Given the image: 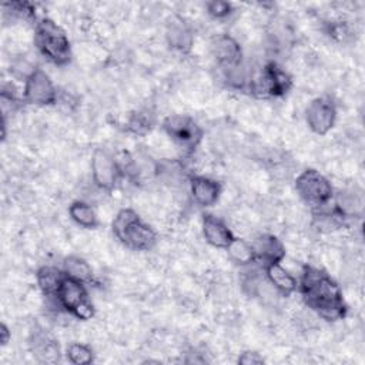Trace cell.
I'll return each mask as SVG.
<instances>
[{
    "instance_id": "cell-7",
    "label": "cell",
    "mask_w": 365,
    "mask_h": 365,
    "mask_svg": "<svg viewBox=\"0 0 365 365\" xmlns=\"http://www.w3.org/2000/svg\"><path fill=\"white\" fill-rule=\"evenodd\" d=\"M163 130L184 154L194 153L204 138L201 125L187 114H171L165 117Z\"/></svg>"
},
{
    "instance_id": "cell-13",
    "label": "cell",
    "mask_w": 365,
    "mask_h": 365,
    "mask_svg": "<svg viewBox=\"0 0 365 365\" xmlns=\"http://www.w3.org/2000/svg\"><path fill=\"white\" fill-rule=\"evenodd\" d=\"M190 192L197 205L208 208L217 204V201L220 200L222 185L220 181L211 177L194 175L190 180Z\"/></svg>"
},
{
    "instance_id": "cell-14",
    "label": "cell",
    "mask_w": 365,
    "mask_h": 365,
    "mask_svg": "<svg viewBox=\"0 0 365 365\" xmlns=\"http://www.w3.org/2000/svg\"><path fill=\"white\" fill-rule=\"evenodd\" d=\"M251 244L254 248L255 259L262 267L281 262L287 252L284 242L274 234H261Z\"/></svg>"
},
{
    "instance_id": "cell-17",
    "label": "cell",
    "mask_w": 365,
    "mask_h": 365,
    "mask_svg": "<svg viewBox=\"0 0 365 365\" xmlns=\"http://www.w3.org/2000/svg\"><path fill=\"white\" fill-rule=\"evenodd\" d=\"M29 346L38 362L53 364L60 361V346L48 334L34 332L29 341Z\"/></svg>"
},
{
    "instance_id": "cell-18",
    "label": "cell",
    "mask_w": 365,
    "mask_h": 365,
    "mask_svg": "<svg viewBox=\"0 0 365 365\" xmlns=\"http://www.w3.org/2000/svg\"><path fill=\"white\" fill-rule=\"evenodd\" d=\"M66 272L63 271V268H57L53 265H43L37 269L36 272V279H37V285L40 288V292L43 294V297L54 304L57 291L60 288V284L64 278Z\"/></svg>"
},
{
    "instance_id": "cell-3",
    "label": "cell",
    "mask_w": 365,
    "mask_h": 365,
    "mask_svg": "<svg viewBox=\"0 0 365 365\" xmlns=\"http://www.w3.org/2000/svg\"><path fill=\"white\" fill-rule=\"evenodd\" d=\"M34 47L48 63L64 67L71 61V43L67 33L54 20L43 17L34 26Z\"/></svg>"
},
{
    "instance_id": "cell-22",
    "label": "cell",
    "mask_w": 365,
    "mask_h": 365,
    "mask_svg": "<svg viewBox=\"0 0 365 365\" xmlns=\"http://www.w3.org/2000/svg\"><path fill=\"white\" fill-rule=\"evenodd\" d=\"M63 271L77 279V281H81L87 285H90L93 281H94V271L91 268V265L83 258V257H78V255H68L63 259Z\"/></svg>"
},
{
    "instance_id": "cell-24",
    "label": "cell",
    "mask_w": 365,
    "mask_h": 365,
    "mask_svg": "<svg viewBox=\"0 0 365 365\" xmlns=\"http://www.w3.org/2000/svg\"><path fill=\"white\" fill-rule=\"evenodd\" d=\"M66 356L74 365H87L94 361V351L87 344L71 342L66 348Z\"/></svg>"
},
{
    "instance_id": "cell-10",
    "label": "cell",
    "mask_w": 365,
    "mask_h": 365,
    "mask_svg": "<svg viewBox=\"0 0 365 365\" xmlns=\"http://www.w3.org/2000/svg\"><path fill=\"white\" fill-rule=\"evenodd\" d=\"M336 121V104L329 96L315 97L305 108V123L318 135L328 134Z\"/></svg>"
},
{
    "instance_id": "cell-2",
    "label": "cell",
    "mask_w": 365,
    "mask_h": 365,
    "mask_svg": "<svg viewBox=\"0 0 365 365\" xmlns=\"http://www.w3.org/2000/svg\"><path fill=\"white\" fill-rule=\"evenodd\" d=\"M114 237L125 248L133 251H150L157 244V232L133 208L120 210L113 222Z\"/></svg>"
},
{
    "instance_id": "cell-12",
    "label": "cell",
    "mask_w": 365,
    "mask_h": 365,
    "mask_svg": "<svg viewBox=\"0 0 365 365\" xmlns=\"http://www.w3.org/2000/svg\"><path fill=\"white\" fill-rule=\"evenodd\" d=\"M211 53L218 68H228L244 61L240 43L230 34H220L211 44Z\"/></svg>"
},
{
    "instance_id": "cell-1",
    "label": "cell",
    "mask_w": 365,
    "mask_h": 365,
    "mask_svg": "<svg viewBox=\"0 0 365 365\" xmlns=\"http://www.w3.org/2000/svg\"><path fill=\"white\" fill-rule=\"evenodd\" d=\"M304 304L319 318L328 322L344 319L348 305L338 282L324 269L305 265L298 279V288Z\"/></svg>"
},
{
    "instance_id": "cell-21",
    "label": "cell",
    "mask_w": 365,
    "mask_h": 365,
    "mask_svg": "<svg viewBox=\"0 0 365 365\" xmlns=\"http://www.w3.org/2000/svg\"><path fill=\"white\" fill-rule=\"evenodd\" d=\"M228 258L240 267H250L252 264L257 262L255 259V254H254V248L252 244L244 238H237L234 237V240L228 244V247L225 248Z\"/></svg>"
},
{
    "instance_id": "cell-23",
    "label": "cell",
    "mask_w": 365,
    "mask_h": 365,
    "mask_svg": "<svg viewBox=\"0 0 365 365\" xmlns=\"http://www.w3.org/2000/svg\"><path fill=\"white\" fill-rule=\"evenodd\" d=\"M153 124H154L153 114H150L148 111L140 110V111H134L133 114L128 115V118L125 121V130L131 134L144 135L151 131Z\"/></svg>"
},
{
    "instance_id": "cell-16",
    "label": "cell",
    "mask_w": 365,
    "mask_h": 365,
    "mask_svg": "<svg viewBox=\"0 0 365 365\" xmlns=\"http://www.w3.org/2000/svg\"><path fill=\"white\" fill-rule=\"evenodd\" d=\"M267 281L272 288L282 297H289L294 294L298 288V279L288 271L285 269L281 262L275 264H268L262 267Z\"/></svg>"
},
{
    "instance_id": "cell-28",
    "label": "cell",
    "mask_w": 365,
    "mask_h": 365,
    "mask_svg": "<svg viewBox=\"0 0 365 365\" xmlns=\"http://www.w3.org/2000/svg\"><path fill=\"white\" fill-rule=\"evenodd\" d=\"M346 34H348V30H346V27L342 23H335V24H332L329 27V36L334 37V38L344 40Z\"/></svg>"
},
{
    "instance_id": "cell-29",
    "label": "cell",
    "mask_w": 365,
    "mask_h": 365,
    "mask_svg": "<svg viewBox=\"0 0 365 365\" xmlns=\"http://www.w3.org/2000/svg\"><path fill=\"white\" fill-rule=\"evenodd\" d=\"M10 339H11V332H10L9 327L4 322H1V325H0V344H1V346H6L10 342Z\"/></svg>"
},
{
    "instance_id": "cell-9",
    "label": "cell",
    "mask_w": 365,
    "mask_h": 365,
    "mask_svg": "<svg viewBox=\"0 0 365 365\" xmlns=\"http://www.w3.org/2000/svg\"><path fill=\"white\" fill-rule=\"evenodd\" d=\"M91 180L103 191H111L123 178L118 160L104 148H96L91 155Z\"/></svg>"
},
{
    "instance_id": "cell-15",
    "label": "cell",
    "mask_w": 365,
    "mask_h": 365,
    "mask_svg": "<svg viewBox=\"0 0 365 365\" xmlns=\"http://www.w3.org/2000/svg\"><path fill=\"white\" fill-rule=\"evenodd\" d=\"M201 228L204 240L214 248L225 250L228 244L234 240V234L228 228L225 221L214 214L207 212L202 215Z\"/></svg>"
},
{
    "instance_id": "cell-8",
    "label": "cell",
    "mask_w": 365,
    "mask_h": 365,
    "mask_svg": "<svg viewBox=\"0 0 365 365\" xmlns=\"http://www.w3.org/2000/svg\"><path fill=\"white\" fill-rule=\"evenodd\" d=\"M23 100L27 104L40 107L56 106L58 103L57 87L44 70L36 67L27 76L23 86Z\"/></svg>"
},
{
    "instance_id": "cell-19",
    "label": "cell",
    "mask_w": 365,
    "mask_h": 365,
    "mask_svg": "<svg viewBox=\"0 0 365 365\" xmlns=\"http://www.w3.org/2000/svg\"><path fill=\"white\" fill-rule=\"evenodd\" d=\"M334 208L348 221L354 217L362 214V197L361 194H355L351 190H344L334 195Z\"/></svg>"
},
{
    "instance_id": "cell-20",
    "label": "cell",
    "mask_w": 365,
    "mask_h": 365,
    "mask_svg": "<svg viewBox=\"0 0 365 365\" xmlns=\"http://www.w3.org/2000/svg\"><path fill=\"white\" fill-rule=\"evenodd\" d=\"M70 218L81 228L94 230L100 225V220L94 208L84 201H73L68 207Z\"/></svg>"
},
{
    "instance_id": "cell-5",
    "label": "cell",
    "mask_w": 365,
    "mask_h": 365,
    "mask_svg": "<svg viewBox=\"0 0 365 365\" xmlns=\"http://www.w3.org/2000/svg\"><path fill=\"white\" fill-rule=\"evenodd\" d=\"M54 304L76 319L87 321L94 317V305L90 299L87 284L64 275L57 291Z\"/></svg>"
},
{
    "instance_id": "cell-25",
    "label": "cell",
    "mask_w": 365,
    "mask_h": 365,
    "mask_svg": "<svg viewBox=\"0 0 365 365\" xmlns=\"http://www.w3.org/2000/svg\"><path fill=\"white\" fill-rule=\"evenodd\" d=\"M4 14L10 13L11 17H16L19 20L30 21L36 20V6L29 1H9L3 4Z\"/></svg>"
},
{
    "instance_id": "cell-26",
    "label": "cell",
    "mask_w": 365,
    "mask_h": 365,
    "mask_svg": "<svg viewBox=\"0 0 365 365\" xmlns=\"http://www.w3.org/2000/svg\"><path fill=\"white\" fill-rule=\"evenodd\" d=\"M205 9H207V13L215 20H224V19L230 17L234 11V7H232L231 3L220 1V0L208 1L205 4Z\"/></svg>"
},
{
    "instance_id": "cell-4",
    "label": "cell",
    "mask_w": 365,
    "mask_h": 365,
    "mask_svg": "<svg viewBox=\"0 0 365 365\" xmlns=\"http://www.w3.org/2000/svg\"><path fill=\"white\" fill-rule=\"evenodd\" d=\"M292 88L291 76L275 61H268L258 73L251 74L248 93L255 98L269 100L285 96Z\"/></svg>"
},
{
    "instance_id": "cell-11",
    "label": "cell",
    "mask_w": 365,
    "mask_h": 365,
    "mask_svg": "<svg viewBox=\"0 0 365 365\" xmlns=\"http://www.w3.org/2000/svg\"><path fill=\"white\" fill-rule=\"evenodd\" d=\"M165 41L177 53L188 54L194 46V33L180 16H173L165 24Z\"/></svg>"
},
{
    "instance_id": "cell-6",
    "label": "cell",
    "mask_w": 365,
    "mask_h": 365,
    "mask_svg": "<svg viewBox=\"0 0 365 365\" xmlns=\"http://www.w3.org/2000/svg\"><path fill=\"white\" fill-rule=\"evenodd\" d=\"M295 191L312 211L329 205L335 195L329 180L314 168H307L297 177Z\"/></svg>"
},
{
    "instance_id": "cell-27",
    "label": "cell",
    "mask_w": 365,
    "mask_h": 365,
    "mask_svg": "<svg viewBox=\"0 0 365 365\" xmlns=\"http://www.w3.org/2000/svg\"><path fill=\"white\" fill-rule=\"evenodd\" d=\"M237 361L241 365H262L265 362V359L255 351H244Z\"/></svg>"
}]
</instances>
